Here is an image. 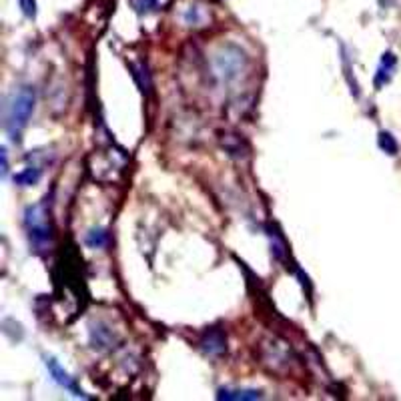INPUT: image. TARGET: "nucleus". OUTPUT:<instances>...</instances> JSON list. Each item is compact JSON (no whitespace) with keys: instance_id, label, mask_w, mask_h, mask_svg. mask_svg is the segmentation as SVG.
Wrapping results in <instances>:
<instances>
[{"instance_id":"nucleus-1","label":"nucleus","mask_w":401,"mask_h":401,"mask_svg":"<svg viewBox=\"0 0 401 401\" xmlns=\"http://www.w3.org/2000/svg\"><path fill=\"white\" fill-rule=\"evenodd\" d=\"M35 90L30 86H22L19 88V92H14L10 105L6 108V130L10 133L12 139H17L22 133V128L28 125L30 115L35 110Z\"/></svg>"},{"instance_id":"nucleus-2","label":"nucleus","mask_w":401,"mask_h":401,"mask_svg":"<svg viewBox=\"0 0 401 401\" xmlns=\"http://www.w3.org/2000/svg\"><path fill=\"white\" fill-rule=\"evenodd\" d=\"M24 223L28 229V239L30 245L37 247L39 251H44L50 245V225L46 221V213H44L43 205H35L28 207L26 215H24Z\"/></svg>"},{"instance_id":"nucleus-3","label":"nucleus","mask_w":401,"mask_h":401,"mask_svg":"<svg viewBox=\"0 0 401 401\" xmlns=\"http://www.w3.org/2000/svg\"><path fill=\"white\" fill-rule=\"evenodd\" d=\"M46 369H48V373H50V378L57 381L59 385H63L64 389H68V391H72V395H77V398H88L85 391L72 381V378L64 371L63 367L59 365V361L52 358H46Z\"/></svg>"},{"instance_id":"nucleus-4","label":"nucleus","mask_w":401,"mask_h":401,"mask_svg":"<svg viewBox=\"0 0 401 401\" xmlns=\"http://www.w3.org/2000/svg\"><path fill=\"white\" fill-rule=\"evenodd\" d=\"M199 345L207 355H221L227 349V338L219 327H211V329L205 331V335L201 338Z\"/></svg>"},{"instance_id":"nucleus-5","label":"nucleus","mask_w":401,"mask_h":401,"mask_svg":"<svg viewBox=\"0 0 401 401\" xmlns=\"http://www.w3.org/2000/svg\"><path fill=\"white\" fill-rule=\"evenodd\" d=\"M241 61H243V52H237L235 59H231L229 52H223L217 57V70L219 75H223L225 79H233L237 75V70L241 68Z\"/></svg>"},{"instance_id":"nucleus-6","label":"nucleus","mask_w":401,"mask_h":401,"mask_svg":"<svg viewBox=\"0 0 401 401\" xmlns=\"http://www.w3.org/2000/svg\"><path fill=\"white\" fill-rule=\"evenodd\" d=\"M393 68H395V57H393V52H385L383 59H381L378 77H375V86H383L385 83H389V79L393 75Z\"/></svg>"},{"instance_id":"nucleus-7","label":"nucleus","mask_w":401,"mask_h":401,"mask_svg":"<svg viewBox=\"0 0 401 401\" xmlns=\"http://www.w3.org/2000/svg\"><path fill=\"white\" fill-rule=\"evenodd\" d=\"M219 400H261V391L255 389H219Z\"/></svg>"},{"instance_id":"nucleus-8","label":"nucleus","mask_w":401,"mask_h":401,"mask_svg":"<svg viewBox=\"0 0 401 401\" xmlns=\"http://www.w3.org/2000/svg\"><path fill=\"white\" fill-rule=\"evenodd\" d=\"M39 179H41V169L28 167V169H24L22 173H19V175L14 177V183L21 185V187H30V185H37Z\"/></svg>"},{"instance_id":"nucleus-9","label":"nucleus","mask_w":401,"mask_h":401,"mask_svg":"<svg viewBox=\"0 0 401 401\" xmlns=\"http://www.w3.org/2000/svg\"><path fill=\"white\" fill-rule=\"evenodd\" d=\"M86 245L90 249H103L108 243V233L105 229H92V231L86 235Z\"/></svg>"},{"instance_id":"nucleus-10","label":"nucleus","mask_w":401,"mask_h":401,"mask_svg":"<svg viewBox=\"0 0 401 401\" xmlns=\"http://www.w3.org/2000/svg\"><path fill=\"white\" fill-rule=\"evenodd\" d=\"M183 21L185 24H189V26H203V22L207 21V14L203 12V8L201 6H189L187 8V12L183 14Z\"/></svg>"},{"instance_id":"nucleus-11","label":"nucleus","mask_w":401,"mask_h":401,"mask_svg":"<svg viewBox=\"0 0 401 401\" xmlns=\"http://www.w3.org/2000/svg\"><path fill=\"white\" fill-rule=\"evenodd\" d=\"M378 143H380L381 150H385L387 155H398V150H400V145H398V141H395V137L391 135V133H380V139H378Z\"/></svg>"},{"instance_id":"nucleus-12","label":"nucleus","mask_w":401,"mask_h":401,"mask_svg":"<svg viewBox=\"0 0 401 401\" xmlns=\"http://www.w3.org/2000/svg\"><path fill=\"white\" fill-rule=\"evenodd\" d=\"M133 6L137 8V12H150L157 8V0H133Z\"/></svg>"},{"instance_id":"nucleus-13","label":"nucleus","mask_w":401,"mask_h":401,"mask_svg":"<svg viewBox=\"0 0 401 401\" xmlns=\"http://www.w3.org/2000/svg\"><path fill=\"white\" fill-rule=\"evenodd\" d=\"M21 8L24 17H28V19L37 17V2L35 0H21Z\"/></svg>"}]
</instances>
